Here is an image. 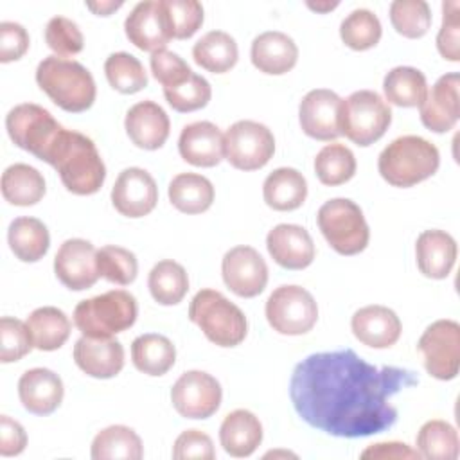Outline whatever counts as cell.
<instances>
[{
    "label": "cell",
    "mask_w": 460,
    "mask_h": 460,
    "mask_svg": "<svg viewBox=\"0 0 460 460\" xmlns=\"http://www.w3.org/2000/svg\"><path fill=\"white\" fill-rule=\"evenodd\" d=\"M419 385L410 368L376 367L352 349L316 352L293 368L289 397L311 428L340 438L370 437L397 422L390 402L401 390Z\"/></svg>",
    "instance_id": "cell-1"
},
{
    "label": "cell",
    "mask_w": 460,
    "mask_h": 460,
    "mask_svg": "<svg viewBox=\"0 0 460 460\" xmlns=\"http://www.w3.org/2000/svg\"><path fill=\"white\" fill-rule=\"evenodd\" d=\"M43 162L52 165L66 190L77 196L95 194L106 178V167L93 140L66 128L59 131Z\"/></svg>",
    "instance_id": "cell-2"
},
{
    "label": "cell",
    "mask_w": 460,
    "mask_h": 460,
    "mask_svg": "<svg viewBox=\"0 0 460 460\" xmlns=\"http://www.w3.org/2000/svg\"><path fill=\"white\" fill-rule=\"evenodd\" d=\"M38 86L50 97V101L65 111H86L95 101V81L88 68L79 61L47 56L36 68Z\"/></svg>",
    "instance_id": "cell-3"
},
{
    "label": "cell",
    "mask_w": 460,
    "mask_h": 460,
    "mask_svg": "<svg viewBox=\"0 0 460 460\" xmlns=\"http://www.w3.org/2000/svg\"><path fill=\"white\" fill-rule=\"evenodd\" d=\"M440 165L435 144L417 135H404L392 140L377 158V169L392 187H413L431 178Z\"/></svg>",
    "instance_id": "cell-4"
},
{
    "label": "cell",
    "mask_w": 460,
    "mask_h": 460,
    "mask_svg": "<svg viewBox=\"0 0 460 460\" xmlns=\"http://www.w3.org/2000/svg\"><path fill=\"white\" fill-rule=\"evenodd\" d=\"M189 318L217 347H235L248 332L244 313L216 289H199L194 295Z\"/></svg>",
    "instance_id": "cell-5"
},
{
    "label": "cell",
    "mask_w": 460,
    "mask_h": 460,
    "mask_svg": "<svg viewBox=\"0 0 460 460\" xmlns=\"http://www.w3.org/2000/svg\"><path fill=\"white\" fill-rule=\"evenodd\" d=\"M137 314L138 305L135 296L124 289H111L81 300L74 309V323L83 336L111 338L129 329Z\"/></svg>",
    "instance_id": "cell-6"
},
{
    "label": "cell",
    "mask_w": 460,
    "mask_h": 460,
    "mask_svg": "<svg viewBox=\"0 0 460 460\" xmlns=\"http://www.w3.org/2000/svg\"><path fill=\"white\" fill-rule=\"evenodd\" d=\"M316 223L329 246L340 255H356L368 244V225L363 210L352 199L334 198L325 201L318 208Z\"/></svg>",
    "instance_id": "cell-7"
},
{
    "label": "cell",
    "mask_w": 460,
    "mask_h": 460,
    "mask_svg": "<svg viewBox=\"0 0 460 460\" xmlns=\"http://www.w3.org/2000/svg\"><path fill=\"white\" fill-rule=\"evenodd\" d=\"M390 122L392 110L377 92L358 90L341 99L340 131L361 147L377 142L386 133Z\"/></svg>",
    "instance_id": "cell-8"
},
{
    "label": "cell",
    "mask_w": 460,
    "mask_h": 460,
    "mask_svg": "<svg viewBox=\"0 0 460 460\" xmlns=\"http://www.w3.org/2000/svg\"><path fill=\"white\" fill-rule=\"evenodd\" d=\"M264 311L271 329L286 336L305 334L318 320L316 300L300 286H279L268 296Z\"/></svg>",
    "instance_id": "cell-9"
},
{
    "label": "cell",
    "mask_w": 460,
    "mask_h": 460,
    "mask_svg": "<svg viewBox=\"0 0 460 460\" xmlns=\"http://www.w3.org/2000/svg\"><path fill=\"white\" fill-rule=\"evenodd\" d=\"M9 138L23 151L45 160L50 146L58 138L63 126L43 106L23 102L14 106L5 117Z\"/></svg>",
    "instance_id": "cell-10"
},
{
    "label": "cell",
    "mask_w": 460,
    "mask_h": 460,
    "mask_svg": "<svg viewBox=\"0 0 460 460\" xmlns=\"http://www.w3.org/2000/svg\"><path fill=\"white\" fill-rule=\"evenodd\" d=\"M273 153V133L261 122L237 120L225 133V158L239 171H257L264 167Z\"/></svg>",
    "instance_id": "cell-11"
},
{
    "label": "cell",
    "mask_w": 460,
    "mask_h": 460,
    "mask_svg": "<svg viewBox=\"0 0 460 460\" xmlns=\"http://www.w3.org/2000/svg\"><path fill=\"white\" fill-rule=\"evenodd\" d=\"M417 350L422 354L428 374L440 381L455 379L460 367V325L455 320H437L419 338Z\"/></svg>",
    "instance_id": "cell-12"
},
{
    "label": "cell",
    "mask_w": 460,
    "mask_h": 460,
    "mask_svg": "<svg viewBox=\"0 0 460 460\" xmlns=\"http://www.w3.org/2000/svg\"><path fill=\"white\" fill-rule=\"evenodd\" d=\"M223 390L219 381L203 372H183L171 388V402L185 419H208L221 404Z\"/></svg>",
    "instance_id": "cell-13"
},
{
    "label": "cell",
    "mask_w": 460,
    "mask_h": 460,
    "mask_svg": "<svg viewBox=\"0 0 460 460\" xmlns=\"http://www.w3.org/2000/svg\"><path fill=\"white\" fill-rule=\"evenodd\" d=\"M221 275L232 293L243 298H253L268 284V264L255 248L239 244L225 253Z\"/></svg>",
    "instance_id": "cell-14"
},
{
    "label": "cell",
    "mask_w": 460,
    "mask_h": 460,
    "mask_svg": "<svg viewBox=\"0 0 460 460\" xmlns=\"http://www.w3.org/2000/svg\"><path fill=\"white\" fill-rule=\"evenodd\" d=\"M128 40L140 50L158 52L172 40L171 23L162 0H146L137 4L124 22Z\"/></svg>",
    "instance_id": "cell-15"
},
{
    "label": "cell",
    "mask_w": 460,
    "mask_h": 460,
    "mask_svg": "<svg viewBox=\"0 0 460 460\" xmlns=\"http://www.w3.org/2000/svg\"><path fill=\"white\" fill-rule=\"evenodd\" d=\"M54 273L72 291L92 288L101 277L95 246L86 239H66L54 257Z\"/></svg>",
    "instance_id": "cell-16"
},
{
    "label": "cell",
    "mask_w": 460,
    "mask_h": 460,
    "mask_svg": "<svg viewBox=\"0 0 460 460\" xmlns=\"http://www.w3.org/2000/svg\"><path fill=\"white\" fill-rule=\"evenodd\" d=\"M341 97L327 88H316L304 95L298 106V120L302 131L322 142L334 140L340 131Z\"/></svg>",
    "instance_id": "cell-17"
},
{
    "label": "cell",
    "mask_w": 460,
    "mask_h": 460,
    "mask_svg": "<svg viewBox=\"0 0 460 460\" xmlns=\"http://www.w3.org/2000/svg\"><path fill=\"white\" fill-rule=\"evenodd\" d=\"M158 201V187L155 178L140 167L124 169L111 189V203L115 210L126 217L137 219L147 216Z\"/></svg>",
    "instance_id": "cell-18"
},
{
    "label": "cell",
    "mask_w": 460,
    "mask_h": 460,
    "mask_svg": "<svg viewBox=\"0 0 460 460\" xmlns=\"http://www.w3.org/2000/svg\"><path fill=\"white\" fill-rule=\"evenodd\" d=\"M460 75L449 72L428 90L424 102L420 104V122L433 133H447L455 128L460 117L458 101Z\"/></svg>",
    "instance_id": "cell-19"
},
{
    "label": "cell",
    "mask_w": 460,
    "mask_h": 460,
    "mask_svg": "<svg viewBox=\"0 0 460 460\" xmlns=\"http://www.w3.org/2000/svg\"><path fill=\"white\" fill-rule=\"evenodd\" d=\"M266 248L273 261L286 270H304L314 259V243L300 225L280 223L266 235Z\"/></svg>",
    "instance_id": "cell-20"
},
{
    "label": "cell",
    "mask_w": 460,
    "mask_h": 460,
    "mask_svg": "<svg viewBox=\"0 0 460 460\" xmlns=\"http://www.w3.org/2000/svg\"><path fill=\"white\" fill-rule=\"evenodd\" d=\"M178 151L190 165L214 167L225 158V135L208 120L187 124L180 133Z\"/></svg>",
    "instance_id": "cell-21"
},
{
    "label": "cell",
    "mask_w": 460,
    "mask_h": 460,
    "mask_svg": "<svg viewBox=\"0 0 460 460\" xmlns=\"http://www.w3.org/2000/svg\"><path fill=\"white\" fill-rule=\"evenodd\" d=\"M75 365L90 377L110 379L124 367V347L119 340L81 336L74 345Z\"/></svg>",
    "instance_id": "cell-22"
},
{
    "label": "cell",
    "mask_w": 460,
    "mask_h": 460,
    "mask_svg": "<svg viewBox=\"0 0 460 460\" xmlns=\"http://www.w3.org/2000/svg\"><path fill=\"white\" fill-rule=\"evenodd\" d=\"M350 329L356 340L372 349H388L401 338V320L386 305L372 304L358 309L352 314Z\"/></svg>",
    "instance_id": "cell-23"
},
{
    "label": "cell",
    "mask_w": 460,
    "mask_h": 460,
    "mask_svg": "<svg viewBox=\"0 0 460 460\" xmlns=\"http://www.w3.org/2000/svg\"><path fill=\"white\" fill-rule=\"evenodd\" d=\"M124 128L137 147L155 151L165 144L171 122L160 104L155 101H140L128 110Z\"/></svg>",
    "instance_id": "cell-24"
},
{
    "label": "cell",
    "mask_w": 460,
    "mask_h": 460,
    "mask_svg": "<svg viewBox=\"0 0 460 460\" xmlns=\"http://www.w3.org/2000/svg\"><path fill=\"white\" fill-rule=\"evenodd\" d=\"M63 381L49 368L25 370L18 381V395L23 408L34 415L52 413L63 401Z\"/></svg>",
    "instance_id": "cell-25"
},
{
    "label": "cell",
    "mask_w": 460,
    "mask_h": 460,
    "mask_svg": "<svg viewBox=\"0 0 460 460\" xmlns=\"http://www.w3.org/2000/svg\"><path fill=\"white\" fill-rule=\"evenodd\" d=\"M250 58L259 72L282 75L296 65L298 47L291 36L279 31H266L252 41Z\"/></svg>",
    "instance_id": "cell-26"
},
{
    "label": "cell",
    "mask_w": 460,
    "mask_h": 460,
    "mask_svg": "<svg viewBox=\"0 0 460 460\" xmlns=\"http://www.w3.org/2000/svg\"><path fill=\"white\" fill-rule=\"evenodd\" d=\"M415 257L417 266L424 277L435 280L446 279L456 261V241L444 230H424L417 237Z\"/></svg>",
    "instance_id": "cell-27"
},
{
    "label": "cell",
    "mask_w": 460,
    "mask_h": 460,
    "mask_svg": "<svg viewBox=\"0 0 460 460\" xmlns=\"http://www.w3.org/2000/svg\"><path fill=\"white\" fill-rule=\"evenodd\" d=\"M219 442L230 456H250L262 442V424L250 410H234L221 422Z\"/></svg>",
    "instance_id": "cell-28"
},
{
    "label": "cell",
    "mask_w": 460,
    "mask_h": 460,
    "mask_svg": "<svg viewBox=\"0 0 460 460\" xmlns=\"http://www.w3.org/2000/svg\"><path fill=\"white\" fill-rule=\"evenodd\" d=\"M262 196L270 208L289 212L298 208L307 198V181L293 167H279L262 183Z\"/></svg>",
    "instance_id": "cell-29"
},
{
    "label": "cell",
    "mask_w": 460,
    "mask_h": 460,
    "mask_svg": "<svg viewBox=\"0 0 460 460\" xmlns=\"http://www.w3.org/2000/svg\"><path fill=\"white\" fill-rule=\"evenodd\" d=\"M131 361L137 370L147 376H164L176 361V349L164 334H140L131 343Z\"/></svg>",
    "instance_id": "cell-30"
},
{
    "label": "cell",
    "mask_w": 460,
    "mask_h": 460,
    "mask_svg": "<svg viewBox=\"0 0 460 460\" xmlns=\"http://www.w3.org/2000/svg\"><path fill=\"white\" fill-rule=\"evenodd\" d=\"M2 196L16 207L36 205L45 196L43 174L27 164H13L2 174Z\"/></svg>",
    "instance_id": "cell-31"
},
{
    "label": "cell",
    "mask_w": 460,
    "mask_h": 460,
    "mask_svg": "<svg viewBox=\"0 0 460 460\" xmlns=\"http://www.w3.org/2000/svg\"><path fill=\"white\" fill-rule=\"evenodd\" d=\"M169 201L183 214H201L212 207L214 185L196 172H180L169 183Z\"/></svg>",
    "instance_id": "cell-32"
},
{
    "label": "cell",
    "mask_w": 460,
    "mask_h": 460,
    "mask_svg": "<svg viewBox=\"0 0 460 460\" xmlns=\"http://www.w3.org/2000/svg\"><path fill=\"white\" fill-rule=\"evenodd\" d=\"M196 65L212 74H225L235 66L239 49L235 40L225 31H210L203 34L192 47Z\"/></svg>",
    "instance_id": "cell-33"
},
{
    "label": "cell",
    "mask_w": 460,
    "mask_h": 460,
    "mask_svg": "<svg viewBox=\"0 0 460 460\" xmlns=\"http://www.w3.org/2000/svg\"><path fill=\"white\" fill-rule=\"evenodd\" d=\"M9 248L22 262L40 261L50 246V235L47 226L36 217H16L9 225L7 232Z\"/></svg>",
    "instance_id": "cell-34"
},
{
    "label": "cell",
    "mask_w": 460,
    "mask_h": 460,
    "mask_svg": "<svg viewBox=\"0 0 460 460\" xmlns=\"http://www.w3.org/2000/svg\"><path fill=\"white\" fill-rule=\"evenodd\" d=\"M90 455L93 460H140L144 447L135 429L115 424L101 429L93 437Z\"/></svg>",
    "instance_id": "cell-35"
},
{
    "label": "cell",
    "mask_w": 460,
    "mask_h": 460,
    "mask_svg": "<svg viewBox=\"0 0 460 460\" xmlns=\"http://www.w3.org/2000/svg\"><path fill=\"white\" fill-rule=\"evenodd\" d=\"M27 327L31 331L34 347L47 352L63 347L72 329L68 316L52 305L34 309L27 316Z\"/></svg>",
    "instance_id": "cell-36"
},
{
    "label": "cell",
    "mask_w": 460,
    "mask_h": 460,
    "mask_svg": "<svg viewBox=\"0 0 460 460\" xmlns=\"http://www.w3.org/2000/svg\"><path fill=\"white\" fill-rule=\"evenodd\" d=\"M385 97L390 104L401 108H415L428 95L426 75L413 66H395L383 79Z\"/></svg>",
    "instance_id": "cell-37"
},
{
    "label": "cell",
    "mask_w": 460,
    "mask_h": 460,
    "mask_svg": "<svg viewBox=\"0 0 460 460\" xmlns=\"http://www.w3.org/2000/svg\"><path fill=\"white\" fill-rule=\"evenodd\" d=\"M147 288L160 305H176L189 291V277L180 262L164 259L151 268Z\"/></svg>",
    "instance_id": "cell-38"
},
{
    "label": "cell",
    "mask_w": 460,
    "mask_h": 460,
    "mask_svg": "<svg viewBox=\"0 0 460 460\" xmlns=\"http://www.w3.org/2000/svg\"><path fill=\"white\" fill-rule=\"evenodd\" d=\"M417 451L429 460H455L458 456V433L440 419L428 420L417 433Z\"/></svg>",
    "instance_id": "cell-39"
},
{
    "label": "cell",
    "mask_w": 460,
    "mask_h": 460,
    "mask_svg": "<svg viewBox=\"0 0 460 460\" xmlns=\"http://www.w3.org/2000/svg\"><path fill=\"white\" fill-rule=\"evenodd\" d=\"M314 172L323 185H341L356 174L354 153L343 144H327L314 158Z\"/></svg>",
    "instance_id": "cell-40"
},
{
    "label": "cell",
    "mask_w": 460,
    "mask_h": 460,
    "mask_svg": "<svg viewBox=\"0 0 460 460\" xmlns=\"http://www.w3.org/2000/svg\"><path fill=\"white\" fill-rule=\"evenodd\" d=\"M104 74L110 86L120 93H137L147 86L144 65L129 52H113L104 61Z\"/></svg>",
    "instance_id": "cell-41"
},
{
    "label": "cell",
    "mask_w": 460,
    "mask_h": 460,
    "mask_svg": "<svg viewBox=\"0 0 460 460\" xmlns=\"http://www.w3.org/2000/svg\"><path fill=\"white\" fill-rule=\"evenodd\" d=\"M383 27L379 18L368 9H354L340 25L341 41L352 50H368L381 40Z\"/></svg>",
    "instance_id": "cell-42"
},
{
    "label": "cell",
    "mask_w": 460,
    "mask_h": 460,
    "mask_svg": "<svg viewBox=\"0 0 460 460\" xmlns=\"http://www.w3.org/2000/svg\"><path fill=\"white\" fill-rule=\"evenodd\" d=\"M394 29L410 40L422 38L431 27V11L424 0H395L390 4Z\"/></svg>",
    "instance_id": "cell-43"
},
{
    "label": "cell",
    "mask_w": 460,
    "mask_h": 460,
    "mask_svg": "<svg viewBox=\"0 0 460 460\" xmlns=\"http://www.w3.org/2000/svg\"><path fill=\"white\" fill-rule=\"evenodd\" d=\"M97 270L108 282L128 286L137 279L138 262L133 252L122 246L106 244L97 250Z\"/></svg>",
    "instance_id": "cell-44"
},
{
    "label": "cell",
    "mask_w": 460,
    "mask_h": 460,
    "mask_svg": "<svg viewBox=\"0 0 460 460\" xmlns=\"http://www.w3.org/2000/svg\"><path fill=\"white\" fill-rule=\"evenodd\" d=\"M164 95L172 110L180 113H189L208 104L212 97V88L205 77L192 72L190 77L183 83L171 88H164Z\"/></svg>",
    "instance_id": "cell-45"
},
{
    "label": "cell",
    "mask_w": 460,
    "mask_h": 460,
    "mask_svg": "<svg viewBox=\"0 0 460 460\" xmlns=\"http://www.w3.org/2000/svg\"><path fill=\"white\" fill-rule=\"evenodd\" d=\"M34 347L27 322L13 316L0 320V361L13 363L27 356Z\"/></svg>",
    "instance_id": "cell-46"
},
{
    "label": "cell",
    "mask_w": 460,
    "mask_h": 460,
    "mask_svg": "<svg viewBox=\"0 0 460 460\" xmlns=\"http://www.w3.org/2000/svg\"><path fill=\"white\" fill-rule=\"evenodd\" d=\"M167 13L172 38L187 40L203 23V5L198 0H162Z\"/></svg>",
    "instance_id": "cell-47"
},
{
    "label": "cell",
    "mask_w": 460,
    "mask_h": 460,
    "mask_svg": "<svg viewBox=\"0 0 460 460\" xmlns=\"http://www.w3.org/2000/svg\"><path fill=\"white\" fill-rule=\"evenodd\" d=\"M45 41L49 49L61 58L79 54L84 45V38L77 23L65 16H54L49 20L45 27Z\"/></svg>",
    "instance_id": "cell-48"
},
{
    "label": "cell",
    "mask_w": 460,
    "mask_h": 460,
    "mask_svg": "<svg viewBox=\"0 0 460 460\" xmlns=\"http://www.w3.org/2000/svg\"><path fill=\"white\" fill-rule=\"evenodd\" d=\"M460 4L447 0L442 4V25L437 34L438 54L447 61H460Z\"/></svg>",
    "instance_id": "cell-49"
},
{
    "label": "cell",
    "mask_w": 460,
    "mask_h": 460,
    "mask_svg": "<svg viewBox=\"0 0 460 460\" xmlns=\"http://www.w3.org/2000/svg\"><path fill=\"white\" fill-rule=\"evenodd\" d=\"M151 65V72L153 77L164 86V88H171L176 86L180 83H183L185 79L190 77L192 70L190 66L176 54L171 50H158L151 54L149 59Z\"/></svg>",
    "instance_id": "cell-50"
},
{
    "label": "cell",
    "mask_w": 460,
    "mask_h": 460,
    "mask_svg": "<svg viewBox=\"0 0 460 460\" xmlns=\"http://www.w3.org/2000/svg\"><path fill=\"white\" fill-rule=\"evenodd\" d=\"M172 458L176 460H189V458H201L212 460L216 458L212 438L199 431V429H187L178 435L172 446Z\"/></svg>",
    "instance_id": "cell-51"
},
{
    "label": "cell",
    "mask_w": 460,
    "mask_h": 460,
    "mask_svg": "<svg viewBox=\"0 0 460 460\" xmlns=\"http://www.w3.org/2000/svg\"><path fill=\"white\" fill-rule=\"evenodd\" d=\"M29 34L23 25L16 22L0 23V61L9 63L20 59L29 49Z\"/></svg>",
    "instance_id": "cell-52"
},
{
    "label": "cell",
    "mask_w": 460,
    "mask_h": 460,
    "mask_svg": "<svg viewBox=\"0 0 460 460\" xmlns=\"http://www.w3.org/2000/svg\"><path fill=\"white\" fill-rule=\"evenodd\" d=\"M27 446V433L23 426L9 415L0 417V455L16 456Z\"/></svg>",
    "instance_id": "cell-53"
},
{
    "label": "cell",
    "mask_w": 460,
    "mask_h": 460,
    "mask_svg": "<svg viewBox=\"0 0 460 460\" xmlns=\"http://www.w3.org/2000/svg\"><path fill=\"white\" fill-rule=\"evenodd\" d=\"M361 458H395V460H404V458H420L417 449H411L404 442H377L368 446L363 453Z\"/></svg>",
    "instance_id": "cell-54"
},
{
    "label": "cell",
    "mask_w": 460,
    "mask_h": 460,
    "mask_svg": "<svg viewBox=\"0 0 460 460\" xmlns=\"http://www.w3.org/2000/svg\"><path fill=\"white\" fill-rule=\"evenodd\" d=\"M124 5V2H113V0H106V2H86V7L95 13L97 16H110L113 11L120 9Z\"/></svg>",
    "instance_id": "cell-55"
},
{
    "label": "cell",
    "mask_w": 460,
    "mask_h": 460,
    "mask_svg": "<svg viewBox=\"0 0 460 460\" xmlns=\"http://www.w3.org/2000/svg\"><path fill=\"white\" fill-rule=\"evenodd\" d=\"M305 5L316 13H329V11L336 9L340 5V2H307Z\"/></svg>",
    "instance_id": "cell-56"
}]
</instances>
